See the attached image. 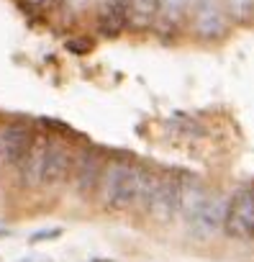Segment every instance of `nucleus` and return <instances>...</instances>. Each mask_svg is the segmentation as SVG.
I'll use <instances>...</instances> for the list:
<instances>
[{
	"instance_id": "nucleus-3",
	"label": "nucleus",
	"mask_w": 254,
	"mask_h": 262,
	"mask_svg": "<svg viewBox=\"0 0 254 262\" xmlns=\"http://www.w3.org/2000/svg\"><path fill=\"white\" fill-rule=\"evenodd\" d=\"M105 162H108V155L100 147H95V144H85V147H80L75 152L70 183H72V190H75L77 198L90 201V198L98 195Z\"/></svg>"
},
{
	"instance_id": "nucleus-10",
	"label": "nucleus",
	"mask_w": 254,
	"mask_h": 262,
	"mask_svg": "<svg viewBox=\"0 0 254 262\" xmlns=\"http://www.w3.org/2000/svg\"><path fill=\"white\" fill-rule=\"evenodd\" d=\"M47 142H49V134H39L26 152V157L21 160V165L16 167L18 170V183L24 190H36L41 188V172H44V157H47Z\"/></svg>"
},
{
	"instance_id": "nucleus-7",
	"label": "nucleus",
	"mask_w": 254,
	"mask_h": 262,
	"mask_svg": "<svg viewBox=\"0 0 254 262\" xmlns=\"http://www.w3.org/2000/svg\"><path fill=\"white\" fill-rule=\"evenodd\" d=\"M36 137V128L26 118H11L0 126V152H3V165L6 167H18L21 160L26 157L31 142Z\"/></svg>"
},
{
	"instance_id": "nucleus-16",
	"label": "nucleus",
	"mask_w": 254,
	"mask_h": 262,
	"mask_svg": "<svg viewBox=\"0 0 254 262\" xmlns=\"http://www.w3.org/2000/svg\"><path fill=\"white\" fill-rule=\"evenodd\" d=\"M18 262H52V259L44 257V254H29V257H24V259H18Z\"/></svg>"
},
{
	"instance_id": "nucleus-8",
	"label": "nucleus",
	"mask_w": 254,
	"mask_h": 262,
	"mask_svg": "<svg viewBox=\"0 0 254 262\" xmlns=\"http://www.w3.org/2000/svg\"><path fill=\"white\" fill-rule=\"evenodd\" d=\"M223 216H226V198L223 195H208L200 203V208L185 221H188V229L198 239H211L218 231H223Z\"/></svg>"
},
{
	"instance_id": "nucleus-12",
	"label": "nucleus",
	"mask_w": 254,
	"mask_h": 262,
	"mask_svg": "<svg viewBox=\"0 0 254 262\" xmlns=\"http://www.w3.org/2000/svg\"><path fill=\"white\" fill-rule=\"evenodd\" d=\"M157 8H159V0H129V29L139 34L154 29Z\"/></svg>"
},
{
	"instance_id": "nucleus-5",
	"label": "nucleus",
	"mask_w": 254,
	"mask_h": 262,
	"mask_svg": "<svg viewBox=\"0 0 254 262\" xmlns=\"http://www.w3.org/2000/svg\"><path fill=\"white\" fill-rule=\"evenodd\" d=\"M75 147L57 134H49L47 142V157H44V172H41V188L54 190L70 183L72 175V162H75Z\"/></svg>"
},
{
	"instance_id": "nucleus-19",
	"label": "nucleus",
	"mask_w": 254,
	"mask_h": 262,
	"mask_svg": "<svg viewBox=\"0 0 254 262\" xmlns=\"http://www.w3.org/2000/svg\"><path fill=\"white\" fill-rule=\"evenodd\" d=\"M67 3V0H47V6H52V8H62Z\"/></svg>"
},
{
	"instance_id": "nucleus-2",
	"label": "nucleus",
	"mask_w": 254,
	"mask_h": 262,
	"mask_svg": "<svg viewBox=\"0 0 254 262\" xmlns=\"http://www.w3.org/2000/svg\"><path fill=\"white\" fill-rule=\"evenodd\" d=\"M180 203H182V178L175 172H157L144 213L154 224L167 226L180 216Z\"/></svg>"
},
{
	"instance_id": "nucleus-9",
	"label": "nucleus",
	"mask_w": 254,
	"mask_h": 262,
	"mask_svg": "<svg viewBox=\"0 0 254 262\" xmlns=\"http://www.w3.org/2000/svg\"><path fill=\"white\" fill-rule=\"evenodd\" d=\"M129 29V0H98L95 31L103 39H118Z\"/></svg>"
},
{
	"instance_id": "nucleus-15",
	"label": "nucleus",
	"mask_w": 254,
	"mask_h": 262,
	"mask_svg": "<svg viewBox=\"0 0 254 262\" xmlns=\"http://www.w3.org/2000/svg\"><path fill=\"white\" fill-rule=\"evenodd\" d=\"M64 234L62 226H44V229H36L29 234V244H41V242H54Z\"/></svg>"
},
{
	"instance_id": "nucleus-17",
	"label": "nucleus",
	"mask_w": 254,
	"mask_h": 262,
	"mask_svg": "<svg viewBox=\"0 0 254 262\" xmlns=\"http://www.w3.org/2000/svg\"><path fill=\"white\" fill-rule=\"evenodd\" d=\"M24 3H26L29 8H44V6H47V0H24Z\"/></svg>"
},
{
	"instance_id": "nucleus-1",
	"label": "nucleus",
	"mask_w": 254,
	"mask_h": 262,
	"mask_svg": "<svg viewBox=\"0 0 254 262\" xmlns=\"http://www.w3.org/2000/svg\"><path fill=\"white\" fill-rule=\"evenodd\" d=\"M154 175L147 165L131 160V157H108L100 188H98V203L108 213H126V211H147V201L154 185Z\"/></svg>"
},
{
	"instance_id": "nucleus-18",
	"label": "nucleus",
	"mask_w": 254,
	"mask_h": 262,
	"mask_svg": "<svg viewBox=\"0 0 254 262\" xmlns=\"http://www.w3.org/2000/svg\"><path fill=\"white\" fill-rule=\"evenodd\" d=\"M13 234V229L11 226H6V224H0V239H8Z\"/></svg>"
},
{
	"instance_id": "nucleus-14",
	"label": "nucleus",
	"mask_w": 254,
	"mask_h": 262,
	"mask_svg": "<svg viewBox=\"0 0 254 262\" xmlns=\"http://www.w3.org/2000/svg\"><path fill=\"white\" fill-rule=\"evenodd\" d=\"M93 47H95V41H93L90 36H72V39L64 41V49H67L70 54H75V57H85V54H90Z\"/></svg>"
},
{
	"instance_id": "nucleus-6",
	"label": "nucleus",
	"mask_w": 254,
	"mask_h": 262,
	"mask_svg": "<svg viewBox=\"0 0 254 262\" xmlns=\"http://www.w3.org/2000/svg\"><path fill=\"white\" fill-rule=\"evenodd\" d=\"M190 24H193V36L198 41H221L228 36V26H231L226 8L218 0H195Z\"/></svg>"
},
{
	"instance_id": "nucleus-20",
	"label": "nucleus",
	"mask_w": 254,
	"mask_h": 262,
	"mask_svg": "<svg viewBox=\"0 0 254 262\" xmlns=\"http://www.w3.org/2000/svg\"><path fill=\"white\" fill-rule=\"evenodd\" d=\"M90 262H118V259H108V257H93Z\"/></svg>"
},
{
	"instance_id": "nucleus-21",
	"label": "nucleus",
	"mask_w": 254,
	"mask_h": 262,
	"mask_svg": "<svg viewBox=\"0 0 254 262\" xmlns=\"http://www.w3.org/2000/svg\"><path fill=\"white\" fill-rule=\"evenodd\" d=\"M3 167H6V165H3V152H0V172H3Z\"/></svg>"
},
{
	"instance_id": "nucleus-13",
	"label": "nucleus",
	"mask_w": 254,
	"mask_h": 262,
	"mask_svg": "<svg viewBox=\"0 0 254 262\" xmlns=\"http://www.w3.org/2000/svg\"><path fill=\"white\" fill-rule=\"evenodd\" d=\"M226 16L236 26H251L254 24V0H226L223 3Z\"/></svg>"
},
{
	"instance_id": "nucleus-4",
	"label": "nucleus",
	"mask_w": 254,
	"mask_h": 262,
	"mask_svg": "<svg viewBox=\"0 0 254 262\" xmlns=\"http://www.w3.org/2000/svg\"><path fill=\"white\" fill-rule=\"evenodd\" d=\"M223 234L236 242H254V185H239L226 198Z\"/></svg>"
},
{
	"instance_id": "nucleus-11",
	"label": "nucleus",
	"mask_w": 254,
	"mask_h": 262,
	"mask_svg": "<svg viewBox=\"0 0 254 262\" xmlns=\"http://www.w3.org/2000/svg\"><path fill=\"white\" fill-rule=\"evenodd\" d=\"M188 11H190V0H159L154 31L159 36H175L185 24Z\"/></svg>"
}]
</instances>
